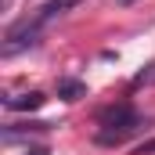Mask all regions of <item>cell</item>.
<instances>
[{
  "instance_id": "obj_1",
  "label": "cell",
  "mask_w": 155,
  "mask_h": 155,
  "mask_svg": "<svg viewBox=\"0 0 155 155\" xmlns=\"http://www.w3.org/2000/svg\"><path fill=\"white\" fill-rule=\"evenodd\" d=\"M97 123H101V134H97L101 144H123L130 134H137V130L144 126V119L137 116L130 105H112V108H105Z\"/></svg>"
},
{
  "instance_id": "obj_2",
  "label": "cell",
  "mask_w": 155,
  "mask_h": 155,
  "mask_svg": "<svg viewBox=\"0 0 155 155\" xmlns=\"http://www.w3.org/2000/svg\"><path fill=\"white\" fill-rule=\"evenodd\" d=\"M40 25L36 22V15L33 18H25V22H18V25H11L7 29V40H4V54H15V51H22V47H33L40 36Z\"/></svg>"
},
{
  "instance_id": "obj_3",
  "label": "cell",
  "mask_w": 155,
  "mask_h": 155,
  "mask_svg": "<svg viewBox=\"0 0 155 155\" xmlns=\"http://www.w3.org/2000/svg\"><path fill=\"white\" fill-rule=\"evenodd\" d=\"M72 7H79V0H47V4L36 11V22L47 25V22H54L58 15H65V11H72Z\"/></svg>"
},
{
  "instance_id": "obj_4",
  "label": "cell",
  "mask_w": 155,
  "mask_h": 155,
  "mask_svg": "<svg viewBox=\"0 0 155 155\" xmlns=\"http://www.w3.org/2000/svg\"><path fill=\"white\" fill-rule=\"evenodd\" d=\"M4 105H7L11 112H33V108L43 105V94H40V90H29V94H18V97H7Z\"/></svg>"
},
{
  "instance_id": "obj_5",
  "label": "cell",
  "mask_w": 155,
  "mask_h": 155,
  "mask_svg": "<svg viewBox=\"0 0 155 155\" xmlns=\"http://www.w3.org/2000/svg\"><path fill=\"white\" fill-rule=\"evenodd\" d=\"M83 90H87V87H83L79 79H61V83H58V97H65V101L83 97Z\"/></svg>"
},
{
  "instance_id": "obj_6",
  "label": "cell",
  "mask_w": 155,
  "mask_h": 155,
  "mask_svg": "<svg viewBox=\"0 0 155 155\" xmlns=\"http://www.w3.org/2000/svg\"><path fill=\"white\" fill-rule=\"evenodd\" d=\"M137 83H155V61L144 69V72H141V76H137Z\"/></svg>"
},
{
  "instance_id": "obj_7",
  "label": "cell",
  "mask_w": 155,
  "mask_h": 155,
  "mask_svg": "<svg viewBox=\"0 0 155 155\" xmlns=\"http://www.w3.org/2000/svg\"><path fill=\"white\" fill-rule=\"evenodd\" d=\"M119 4H134V0H119Z\"/></svg>"
}]
</instances>
